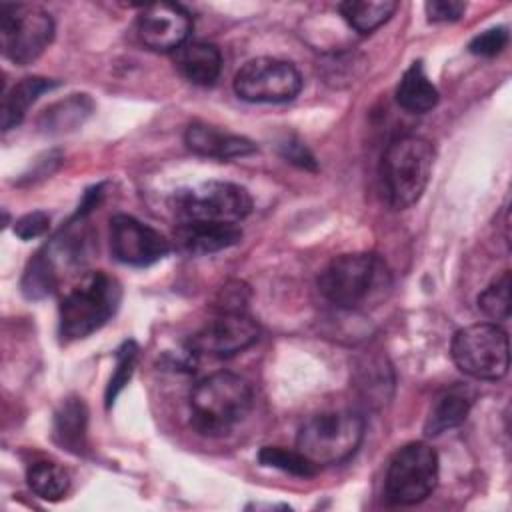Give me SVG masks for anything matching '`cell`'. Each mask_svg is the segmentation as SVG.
Segmentation results:
<instances>
[{"instance_id":"8992f818","label":"cell","mask_w":512,"mask_h":512,"mask_svg":"<svg viewBox=\"0 0 512 512\" xmlns=\"http://www.w3.org/2000/svg\"><path fill=\"white\" fill-rule=\"evenodd\" d=\"M174 214L182 222L238 224L252 212V196L234 182L208 180L174 194Z\"/></svg>"},{"instance_id":"ba28073f","label":"cell","mask_w":512,"mask_h":512,"mask_svg":"<svg viewBox=\"0 0 512 512\" xmlns=\"http://www.w3.org/2000/svg\"><path fill=\"white\" fill-rule=\"evenodd\" d=\"M438 484V454L426 442H408L388 464L384 496L390 504L412 506L426 500Z\"/></svg>"},{"instance_id":"f1b7e54d","label":"cell","mask_w":512,"mask_h":512,"mask_svg":"<svg viewBox=\"0 0 512 512\" xmlns=\"http://www.w3.org/2000/svg\"><path fill=\"white\" fill-rule=\"evenodd\" d=\"M50 228V216L46 212H30L14 222V234L22 240H32L42 236Z\"/></svg>"},{"instance_id":"4fadbf2b","label":"cell","mask_w":512,"mask_h":512,"mask_svg":"<svg viewBox=\"0 0 512 512\" xmlns=\"http://www.w3.org/2000/svg\"><path fill=\"white\" fill-rule=\"evenodd\" d=\"M190 32L192 16L180 4H150L142 8L136 18V34L140 42L156 52H176L188 42Z\"/></svg>"},{"instance_id":"5b68a950","label":"cell","mask_w":512,"mask_h":512,"mask_svg":"<svg viewBox=\"0 0 512 512\" xmlns=\"http://www.w3.org/2000/svg\"><path fill=\"white\" fill-rule=\"evenodd\" d=\"M364 418L352 410L310 416L298 430L296 450L316 466L346 462L362 444Z\"/></svg>"},{"instance_id":"603a6c76","label":"cell","mask_w":512,"mask_h":512,"mask_svg":"<svg viewBox=\"0 0 512 512\" xmlns=\"http://www.w3.org/2000/svg\"><path fill=\"white\" fill-rule=\"evenodd\" d=\"M28 488L42 500H60L70 486L68 472L50 460L32 462L26 470Z\"/></svg>"},{"instance_id":"9c48e42d","label":"cell","mask_w":512,"mask_h":512,"mask_svg":"<svg viewBox=\"0 0 512 512\" xmlns=\"http://www.w3.org/2000/svg\"><path fill=\"white\" fill-rule=\"evenodd\" d=\"M52 16L30 4H2L0 6V44L2 54L18 64H32L52 42Z\"/></svg>"},{"instance_id":"6da1fadb","label":"cell","mask_w":512,"mask_h":512,"mask_svg":"<svg viewBox=\"0 0 512 512\" xmlns=\"http://www.w3.org/2000/svg\"><path fill=\"white\" fill-rule=\"evenodd\" d=\"M318 288L332 304L358 310L384 302L392 290L388 264L374 252H352L334 258L318 276Z\"/></svg>"},{"instance_id":"277c9868","label":"cell","mask_w":512,"mask_h":512,"mask_svg":"<svg viewBox=\"0 0 512 512\" xmlns=\"http://www.w3.org/2000/svg\"><path fill=\"white\" fill-rule=\"evenodd\" d=\"M122 286L106 272L86 274L60 302V336L80 340L100 330L118 310Z\"/></svg>"},{"instance_id":"e0dca14e","label":"cell","mask_w":512,"mask_h":512,"mask_svg":"<svg viewBox=\"0 0 512 512\" xmlns=\"http://www.w3.org/2000/svg\"><path fill=\"white\" fill-rule=\"evenodd\" d=\"M470 406H472V392L466 386L454 384L442 390L430 406V412L424 422V434L434 438L446 430L460 426L466 420Z\"/></svg>"},{"instance_id":"5bb4252c","label":"cell","mask_w":512,"mask_h":512,"mask_svg":"<svg viewBox=\"0 0 512 512\" xmlns=\"http://www.w3.org/2000/svg\"><path fill=\"white\" fill-rule=\"evenodd\" d=\"M186 146L206 158H216V160H232V158H242L254 154L258 148L252 140L240 134L226 132L222 128H216L206 122H192L186 128L184 134Z\"/></svg>"},{"instance_id":"30bf717a","label":"cell","mask_w":512,"mask_h":512,"mask_svg":"<svg viewBox=\"0 0 512 512\" xmlns=\"http://www.w3.org/2000/svg\"><path fill=\"white\" fill-rule=\"evenodd\" d=\"M300 90V72L280 58H252L234 76V92L246 102L280 104L292 100Z\"/></svg>"},{"instance_id":"44dd1931","label":"cell","mask_w":512,"mask_h":512,"mask_svg":"<svg viewBox=\"0 0 512 512\" xmlns=\"http://www.w3.org/2000/svg\"><path fill=\"white\" fill-rule=\"evenodd\" d=\"M92 110H94V104L86 94H72L48 106L42 112L38 126L42 128V132H48V134H64L82 126L84 120L92 114Z\"/></svg>"},{"instance_id":"9a60e30c","label":"cell","mask_w":512,"mask_h":512,"mask_svg":"<svg viewBox=\"0 0 512 512\" xmlns=\"http://www.w3.org/2000/svg\"><path fill=\"white\" fill-rule=\"evenodd\" d=\"M180 248L188 254H212L230 248L242 240L238 224H212V222H182L176 230Z\"/></svg>"},{"instance_id":"ac0fdd59","label":"cell","mask_w":512,"mask_h":512,"mask_svg":"<svg viewBox=\"0 0 512 512\" xmlns=\"http://www.w3.org/2000/svg\"><path fill=\"white\" fill-rule=\"evenodd\" d=\"M86 426H88V410L82 398L70 396L66 398L54 414L52 436L58 446L72 454H84L86 450Z\"/></svg>"},{"instance_id":"52a82bcc","label":"cell","mask_w":512,"mask_h":512,"mask_svg":"<svg viewBox=\"0 0 512 512\" xmlns=\"http://www.w3.org/2000/svg\"><path fill=\"white\" fill-rule=\"evenodd\" d=\"M454 364L476 380H500L510 366L506 332L496 322H480L460 328L450 346Z\"/></svg>"},{"instance_id":"2e32d148","label":"cell","mask_w":512,"mask_h":512,"mask_svg":"<svg viewBox=\"0 0 512 512\" xmlns=\"http://www.w3.org/2000/svg\"><path fill=\"white\" fill-rule=\"evenodd\" d=\"M176 70L192 84L210 86L222 70V54L208 42H186L174 52Z\"/></svg>"},{"instance_id":"484cf974","label":"cell","mask_w":512,"mask_h":512,"mask_svg":"<svg viewBox=\"0 0 512 512\" xmlns=\"http://www.w3.org/2000/svg\"><path fill=\"white\" fill-rule=\"evenodd\" d=\"M478 310L494 322L508 320L510 316V272L508 270L500 278H496L484 292H480Z\"/></svg>"},{"instance_id":"d4e9b609","label":"cell","mask_w":512,"mask_h":512,"mask_svg":"<svg viewBox=\"0 0 512 512\" xmlns=\"http://www.w3.org/2000/svg\"><path fill=\"white\" fill-rule=\"evenodd\" d=\"M258 460L262 466L278 468L282 472L300 476V478H310L318 472V466L312 464L304 454H300L296 448L288 450L282 446H264L258 452Z\"/></svg>"},{"instance_id":"4dcf8cb0","label":"cell","mask_w":512,"mask_h":512,"mask_svg":"<svg viewBox=\"0 0 512 512\" xmlns=\"http://www.w3.org/2000/svg\"><path fill=\"white\" fill-rule=\"evenodd\" d=\"M282 154H284V158H288L290 162L298 164L300 168L316 170V160H314V156L310 154V150L302 142H294V140L284 142L282 144Z\"/></svg>"},{"instance_id":"cb8c5ba5","label":"cell","mask_w":512,"mask_h":512,"mask_svg":"<svg viewBox=\"0 0 512 512\" xmlns=\"http://www.w3.org/2000/svg\"><path fill=\"white\" fill-rule=\"evenodd\" d=\"M56 270H54V260L48 252V246L40 250L26 266L24 276H22V292L30 300H40L56 288Z\"/></svg>"},{"instance_id":"7a4b0ae2","label":"cell","mask_w":512,"mask_h":512,"mask_svg":"<svg viewBox=\"0 0 512 512\" xmlns=\"http://www.w3.org/2000/svg\"><path fill=\"white\" fill-rule=\"evenodd\" d=\"M252 408L250 384L232 372H214L190 392V422L202 436L228 434Z\"/></svg>"},{"instance_id":"3957f363","label":"cell","mask_w":512,"mask_h":512,"mask_svg":"<svg viewBox=\"0 0 512 512\" xmlns=\"http://www.w3.org/2000/svg\"><path fill=\"white\" fill-rule=\"evenodd\" d=\"M434 166V146L422 136L394 138L382 156V184L394 210L410 208L424 194Z\"/></svg>"},{"instance_id":"4316f807","label":"cell","mask_w":512,"mask_h":512,"mask_svg":"<svg viewBox=\"0 0 512 512\" xmlns=\"http://www.w3.org/2000/svg\"><path fill=\"white\" fill-rule=\"evenodd\" d=\"M136 356H138V348L132 340H126L118 350H116V366L114 372L110 376V382L106 386V408H110L116 400V396L124 390V386L128 384L132 372H134V364H136Z\"/></svg>"},{"instance_id":"ffe728a7","label":"cell","mask_w":512,"mask_h":512,"mask_svg":"<svg viewBox=\"0 0 512 512\" xmlns=\"http://www.w3.org/2000/svg\"><path fill=\"white\" fill-rule=\"evenodd\" d=\"M58 82L50 80V78H42V76H28V78H22L20 82H16L6 94H4V100H2V116H0V124H2V130L8 132L12 128H16L28 108L38 100L40 94L52 90Z\"/></svg>"},{"instance_id":"d6986e66","label":"cell","mask_w":512,"mask_h":512,"mask_svg":"<svg viewBox=\"0 0 512 512\" xmlns=\"http://www.w3.org/2000/svg\"><path fill=\"white\" fill-rule=\"evenodd\" d=\"M396 100L404 110L414 114L430 112L438 104L440 100L438 88L426 76L420 60L412 62L402 74L396 88Z\"/></svg>"},{"instance_id":"7402d4cb","label":"cell","mask_w":512,"mask_h":512,"mask_svg":"<svg viewBox=\"0 0 512 512\" xmlns=\"http://www.w3.org/2000/svg\"><path fill=\"white\" fill-rule=\"evenodd\" d=\"M396 8L398 4L394 0H346L338 4V12L346 24L360 34H370L380 28Z\"/></svg>"},{"instance_id":"f546056e","label":"cell","mask_w":512,"mask_h":512,"mask_svg":"<svg viewBox=\"0 0 512 512\" xmlns=\"http://www.w3.org/2000/svg\"><path fill=\"white\" fill-rule=\"evenodd\" d=\"M424 10L430 22H456L464 14L466 4L458 0H432L424 4Z\"/></svg>"},{"instance_id":"83f0119b","label":"cell","mask_w":512,"mask_h":512,"mask_svg":"<svg viewBox=\"0 0 512 512\" xmlns=\"http://www.w3.org/2000/svg\"><path fill=\"white\" fill-rule=\"evenodd\" d=\"M506 44H508V30L504 26H496L474 36L468 44V50L476 56H496L506 48Z\"/></svg>"},{"instance_id":"8fae6325","label":"cell","mask_w":512,"mask_h":512,"mask_svg":"<svg viewBox=\"0 0 512 512\" xmlns=\"http://www.w3.org/2000/svg\"><path fill=\"white\" fill-rule=\"evenodd\" d=\"M260 336L256 320L242 310H222L220 316L208 320L188 340L192 354H208L216 358L234 356L250 348Z\"/></svg>"},{"instance_id":"7c38bea8","label":"cell","mask_w":512,"mask_h":512,"mask_svg":"<svg viewBox=\"0 0 512 512\" xmlns=\"http://www.w3.org/2000/svg\"><path fill=\"white\" fill-rule=\"evenodd\" d=\"M110 250L118 262L144 268L162 260L170 252V242L152 226L116 214L110 218Z\"/></svg>"}]
</instances>
